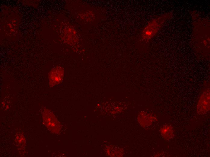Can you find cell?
<instances>
[{
    "label": "cell",
    "instance_id": "cell-1",
    "mask_svg": "<svg viewBox=\"0 0 210 157\" xmlns=\"http://www.w3.org/2000/svg\"><path fill=\"white\" fill-rule=\"evenodd\" d=\"M158 18L154 20L150 23L145 29L143 32L145 38H151L158 31L164 22L163 20Z\"/></svg>",
    "mask_w": 210,
    "mask_h": 157
},
{
    "label": "cell",
    "instance_id": "cell-3",
    "mask_svg": "<svg viewBox=\"0 0 210 157\" xmlns=\"http://www.w3.org/2000/svg\"><path fill=\"white\" fill-rule=\"evenodd\" d=\"M45 120H46L45 122L46 123V125L49 129L55 133H57L59 131V124L55 117L51 115L50 117L47 118V120L46 119Z\"/></svg>",
    "mask_w": 210,
    "mask_h": 157
},
{
    "label": "cell",
    "instance_id": "cell-2",
    "mask_svg": "<svg viewBox=\"0 0 210 157\" xmlns=\"http://www.w3.org/2000/svg\"><path fill=\"white\" fill-rule=\"evenodd\" d=\"M209 90H206L202 93L197 105V110L200 113H207L209 110Z\"/></svg>",
    "mask_w": 210,
    "mask_h": 157
}]
</instances>
